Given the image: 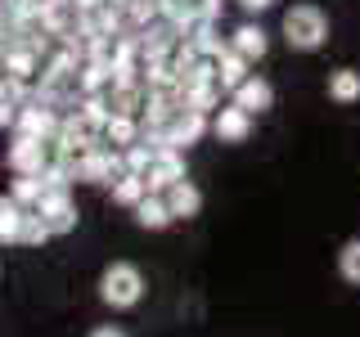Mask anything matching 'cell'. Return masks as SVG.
<instances>
[{"label": "cell", "instance_id": "obj_15", "mask_svg": "<svg viewBox=\"0 0 360 337\" xmlns=\"http://www.w3.org/2000/svg\"><path fill=\"white\" fill-rule=\"evenodd\" d=\"M329 99H338V104H356L360 99V72L356 67H338V72H329Z\"/></svg>", "mask_w": 360, "mask_h": 337}, {"label": "cell", "instance_id": "obj_5", "mask_svg": "<svg viewBox=\"0 0 360 337\" xmlns=\"http://www.w3.org/2000/svg\"><path fill=\"white\" fill-rule=\"evenodd\" d=\"M248 131H252V112H243L239 104L217 108V117H212V135H217L221 144H243Z\"/></svg>", "mask_w": 360, "mask_h": 337}, {"label": "cell", "instance_id": "obj_8", "mask_svg": "<svg viewBox=\"0 0 360 337\" xmlns=\"http://www.w3.org/2000/svg\"><path fill=\"white\" fill-rule=\"evenodd\" d=\"M162 198H167V207H172L176 220H189V216H198V211H202V194H198L194 180H176L172 189H162Z\"/></svg>", "mask_w": 360, "mask_h": 337}, {"label": "cell", "instance_id": "obj_7", "mask_svg": "<svg viewBox=\"0 0 360 337\" xmlns=\"http://www.w3.org/2000/svg\"><path fill=\"white\" fill-rule=\"evenodd\" d=\"M221 0H162V18L180 22V27H189V22H202V18H217Z\"/></svg>", "mask_w": 360, "mask_h": 337}, {"label": "cell", "instance_id": "obj_10", "mask_svg": "<svg viewBox=\"0 0 360 337\" xmlns=\"http://www.w3.org/2000/svg\"><path fill=\"white\" fill-rule=\"evenodd\" d=\"M131 211H135V225H140V230H167V225L176 220L162 194H149V198H140Z\"/></svg>", "mask_w": 360, "mask_h": 337}, {"label": "cell", "instance_id": "obj_16", "mask_svg": "<svg viewBox=\"0 0 360 337\" xmlns=\"http://www.w3.org/2000/svg\"><path fill=\"white\" fill-rule=\"evenodd\" d=\"M22 202L14 198H0V247L5 243H18V230H22Z\"/></svg>", "mask_w": 360, "mask_h": 337}, {"label": "cell", "instance_id": "obj_13", "mask_svg": "<svg viewBox=\"0 0 360 337\" xmlns=\"http://www.w3.org/2000/svg\"><path fill=\"white\" fill-rule=\"evenodd\" d=\"M266 45H270V41H266V32L257 27V22H243V27L234 32L230 50H239V54H243L248 63H257V59H262V54H266Z\"/></svg>", "mask_w": 360, "mask_h": 337}, {"label": "cell", "instance_id": "obj_6", "mask_svg": "<svg viewBox=\"0 0 360 337\" xmlns=\"http://www.w3.org/2000/svg\"><path fill=\"white\" fill-rule=\"evenodd\" d=\"M140 140H144V121L140 117H122V112H112V117L104 121V144H108V149L127 153L131 144H140Z\"/></svg>", "mask_w": 360, "mask_h": 337}, {"label": "cell", "instance_id": "obj_22", "mask_svg": "<svg viewBox=\"0 0 360 337\" xmlns=\"http://www.w3.org/2000/svg\"><path fill=\"white\" fill-rule=\"evenodd\" d=\"M90 337H127V333H122V329H95Z\"/></svg>", "mask_w": 360, "mask_h": 337}, {"label": "cell", "instance_id": "obj_4", "mask_svg": "<svg viewBox=\"0 0 360 337\" xmlns=\"http://www.w3.org/2000/svg\"><path fill=\"white\" fill-rule=\"evenodd\" d=\"M144 180H149L153 194H162V189H172L176 180H185V162H180V149H153V157L144 162Z\"/></svg>", "mask_w": 360, "mask_h": 337}, {"label": "cell", "instance_id": "obj_19", "mask_svg": "<svg viewBox=\"0 0 360 337\" xmlns=\"http://www.w3.org/2000/svg\"><path fill=\"white\" fill-rule=\"evenodd\" d=\"M338 270H342L347 284H360V239H352L342 252H338Z\"/></svg>", "mask_w": 360, "mask_h": 337}, {"label": "cell", "instance_id": "obj_2", "mask_svg": "<svg viewBox=\"0 0 360 337\" xmlns=\"http://www.w3.org/2000/svg\"><path fill=\"white\" fill-rule=\"evenodd\" d=\"M324 37H329V18L315 5H292L284 14V41L292 50H320Z\"/></svg>", "mask_w": 360, "mask_h": 337}, {"label": "cell", "instance_id": "obj_18", "mask_svg": "<svg viewBox=\"0 0 360 337\" xmlns=\"http://www.w3.org/2000/svg\"><path fill=\"white\" fill-rule=\"evenodd\" d=\"M41 194H45V180L41 176H14V202H22V207H37L41 202Z\"/></svg>", "mask_w": 360, "mask_h": 337}, {"label": "cell", "instance_id": "obj_12", "mask_svg": "<svg viewBox=\"0 0 360 337\" xmlns=\"http://www.w3.org/2000/svg\"><path fill=\"white\" fill-rule=\"evenodd\" d=\"M112 202H122V207H135V202H140V198H149L153 194V189H149V180H144L140 171H122L117 180H112Z\"/></svg>", "mask_w": 360, "mask_h": 337}, {"label": "cell", "instance_id": "obj_11", "mask_svg": "<svg viewBox=\"0 0 360 337\" xmlns=\"http://www.w3.org/2000/svg\"><path fill=\"white\" fill-rule=\"evenodd\" d=\"M221 77H198V81L185 86V104H194L198 112H217L221 108Z\"/></svg>", "mask_w": 360, "mask_h": 337}, {"label": "cell", "instance_id": "obj_23", "mask_svg": "<svg viewBox=\"0 0 360 337\" xmlns=\"http://www.w3.org/2000/svg\"><path fill=\"white\" fill-rule=\"evenodd\" d=\"M99 5H112V9H122V5H127V0H99Z\"/></svg>", "mask_w": 360, "mask_h": 337}, {"label": "cell", "instance_id": "obj_3", "mask_svg": "<svg viewBox=\"0 0 360 337\" xmlns=\"http://www.w3.org/2000/svg\"><path fill=\"white\" fill-rule=\"evenodd\" d=\"M9 166L14 176H41L50 166V140H37V135H18L9 144Z\"/></svg>", "mask_w": 360, "mask_h": 337}, {"label": "cell", "instance_id": "obj_20", "mask_svg": "<svg viewBox=\"0 0 360 337\" xmlns=\"http://www.w3.org/2000/svg\"><path fill=\"white\" fill-rule=\"evenodd\" d=\"M18 117H22V99L0 95V131H5V126H18Z\"/></svg>", "mask_w": 360, "mask_h": 337}, {"label": "cell", "instance_id": "obj_14", "mask_svg": "<svg viewBox=\"0 0 360 337\" xmlns=\"http://www.w3.org/2000/svg\"><path fill=\"white\" fill-rule=\"evenodd\" d=\"M248 67H252V63H248L239 50H230V45H225V54H221V67H217L221 86H225V90H239V86L248 81V77H252V72H248Z\"/></svg>", "mask_w": 360, "mask_h": 337}, {"label": "cell", "instance_id": "obj_21", "mask_svg": "<svg viewBox=\"0 0 360 337\" xmlns=\"http://www.w3.org/2000/svg\"><path fill=\"white\" fill-rule=\"evenodd\" d=\"M239 5H243V9H270L275 0H239Z\"/></svg>", "mask_w": 360, "mask_h": 337}, {"label": "cell", "instance_id": "obj_9", "mask_svg": "<svg viewBox=\"0 0 360 337\" xmlns=\"http://www.w3.org/2000/svg\"><path fill=\"white\" fill-rule=\"evenodd\" d=\"M230 95H234V104H239L243 112H252V117L275 104V90H270V81H262V77H248V81L239 90H230Z\"/></svg>", "mask_w": 360, "mask_h": 337}, {"label": "cell", "instance_id": "obj_17", "mask_svg": "<svg viewBox=\"0 0 360 337\" xmlns=\"http://www.w3.org/2000/svg\"><path fill=\"white\" fill-rule=\"evenodd\" d=\"M45 239H54V234H50V225H45V216H41L37 207H27V211H22V230H18V243H22V247H41Z\"/></svg>", "mask_w": 360, "mask_h": 337}, {"label": "cell", "instance_id": "obj_1", "mask_svg": "<svg viewBox=\"0 0 360 337\" xmlns=\"http://www.w3.org/2000/svg\"><path fill=\"white\" fill-rule=\"evenodd\" d=\"M99 297H104V306H112V310L140 306V297H144V275H140L131 261H112V265L104 270V279H99Z\"/></svg>", "mask_w": 360, "mask_h": 337}, {"label": "cell", "instance_id": "obj_24", "mask_svg": "<svg viewBox=\"0 0 360 337\" xmlns=\"http://www.w3.org/2000/svg\"><path fill=\"white\" fill-rule=\"evenodd\" d=\"M82 5H90V0H82Z\"/></svg>", "mask_w": 360, "mask_h": 337}]
</instances>
